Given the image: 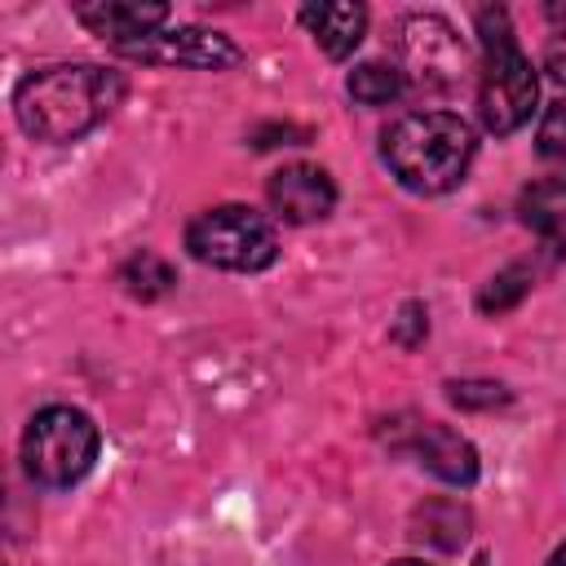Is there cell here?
Listing matches in <instances>:
<instances>
[{"label": "cell", "instance_id": "1", "mask_svg": "<svg viewBox=\"0 0 566 566\" xmlns=\"http://www.w3.org/2000/svg\"><path fill=\"white\" fill-rule=\"evenodd\" d=\"M124 102V75L111 66H44L13 93V115L35 142H75Z\"/></svg>", "mask_w": 566, "mask_h": 566}, {"label": "cell", "instance_id": "2", "mask_svg": "<svg viewBox=\"0 0 566 566\" xmlns=\"http://www.w3.org/2000/svg\"><path fill=\"white\" fill-rule=\"evenodd\" d=\"M473 128L451 111H411L380 133V155L389 172L416 195L451 190L473 159Z\"/></svg>", "mask_w": 566, "mask_h": 566}, {"label": "cell", "instance_id": "3", "mask_svg": "<svg viewBox=\"0 0 566 566\" xmlns=\"http://www.w3.org/2000/svg\"><path fill=\"white\" fill-rule=\"evenodd\" d=\"M97 460V424L75 407H44L22 433V469L35 486L62 491Z\"/></svg>", "mask_w": 566, "mask_h": 566}, {"label": "cell", "instance_id": "4", "mask_svg": "<svg viewBox=\"0 0 566 566\" xmlns=\"http://www.w3.org/2000/svg\"><path fill=\"white\" fill-rule=\"evenodd\" d=\"M186 248L195 261L217 270H265L279 256V234L256 208L221 203L186 226Z\"/></svg>", "mask_w": 566, "mask_h": 566}, {"label": "cell", "instance_id": "5", "mask_svg": "<svg viewBox=\"0 0 566 566\" xmlns=\"http://www.w3.org/2000/svg\"><path fill=\"white\" fill-rule=\"evenodd\" d=\"M539 97V80L531 71V62L517 53V44H495L486 49V66L478 80V115L491 133H513L531 119Z\"/></svg>", "mask_w": 566, "mask_h": 566}, {"label": "cell", "instance_id": "6", "mask_svg": "<svg viewBox=\"0 0 566 566\" xmlns=\"http://www.w3.org/2000/svg\"><path fill=\"white\" fill-rule=\"evenodd\" d=\"M124 57L155 62V66H199V71H221L234 66L243 53L234 40L203 31V27H177V31H150L133 44H119Z\"/></svg>", "mask_w": 566, "mask_h": 566}, {"label": "cell", "instance_id": "7", "mask_svg": "<svg viewBox=\"0 0 566 566\" xmlns=\"http://www.w3.org/2000/svg\"><path fill=\"white\" fill-rule=\"evenodd\" d=\"M398 35H402V53H407V62L420 71V80H429V84H447V80L460 75V66H464V49H460L451 22H442L438 13L407 18Z\"/></svg>", "mask_w": 566, "mask_h": 566}, {"label": "cell", "instance_id": "8", "mask_svg": "<svg viewBox=\"0 0 566 566\" xmlns=\"http://www.w3.org/2000/svg\"><path fill=\"white\" fill-rule=\"evenodd\" d=\"M265 195H270L274 212H279L283 221H292V226L323 221V217L332 212V203H336L332 177H327L323 168H314V164H287V168H279V172L270 177Z\"/></svg>", "mask_w": 566, "mask_h": 566}, {"label": "cell", "instance_id": "9", "mask_svg": "<svg viewBox=\"0 0 566 566\" xmlns=\"http://www.w3.org/2000/svg\"><path fill=\"white\" fill-rule=\"evenodd\" d=\"M411 455L429 469V473H438L442 482H451V486H469L473 478H478V451H473V442L469 438H460L455 429H447V424H416V433H411Z\"/></svg>", "mask_w": 566, "mask_h": 566}, {"label": "cell", "instance_id": "10", "mask_svg": "<svg viewBox=\"0 0 566 566\" xmlns=\"http://www.w3.org/2000/svg\"><path fill=\"white\" fill-rule=\"evenodd\" d=\"M75 18H80L93 35H102V40H111V44L119 49V44H133V40L159 31V22L168 18V4L102 0V4H75Z\"/></svg>", "mask_w": 566, "mask_h": 566}, {"label": "cell", "instance_id": "11", "mask_svg": "<svg viewBox=\"0 0 566 566\" xmlns=\"http://www.w3.org/2000/svg\"><path fill=\"white\" fill-rule=\"evenodd\" d=\"M301 22L318 40L327 57H349L367 31V9L363 4H305Z\"/></svg>", "mask_w": 566, "mask_h": 566}, {"label": "cell", "instance_id": "12", "mask_svg": "<svg viewBox=\"0 0 566 566\" xmlns=\"http://www.w3.org/2000/svg\"><path fill=\"white\" fill-rule=\"evenodd\" d=\"M522 221L553 248H566V177H544L531 181L517 199Z\"/></svg>", "mask_w": 566, "mask_h": 566}, {"label": "cell", "instance_id": "13", "mask_svg": "<svg viewBox=\"0 0 566 566\" xmlns=\"http://www.w3.org/2000/svg\"><path fill=\"white\" fill-rule=\"evenodd\" d=\"M416 539L438 544V548H460L469 535V513L460 504H424L416 513Z\"/></svg>", "mask_w": 566, "mask_h": 566}, {"label": "cell", "instance_id": "14", "mask_svg": "<svg viewBox=\"0 0 566 566\" xmlns=\"http://www.w3.org/2000/svg\"><path fill=\"white\" fill-rule=\"evenodd\" d=\"M402 93V71L385 66V62H363L349 75V97L363 106H389Z\"/></svg>", "mask_w": 566, "mask_h": 566}, {"label": "cell", "instance_id": "15", "mask_svg": "<svg viewBox=\"0 0 566 566\" xmlns=\"http://www.w3.org/2000/svg\"><path fill=\"white\" fill-rule=\"evenodd\" d=\"M119 283H124L128 296H137V301H155V296H164V292L172 287V270H168V261H159L155 252H137L133 261H124Z\"/></svg>", "mask_w": 566, "mask_h": 566}, {"label": "cell", "instance_id": "16", "mask_svg": "<svg viewBox=\"0 0 566 566\" xmlns=\"http://www.w3.org/2000/svg\"><path fill=\"white\" fill-rule=\"evenodd\" d=\"M526 283H531V274H526L522 265H509V270H500V274H495L486 287H482L478 305H482L486 314H504L509 305H517V301H522Z\"/></svg>", "mask_w": 566, "mask_h": 566}, {"label": "cell", "instance_id": "17", "mask_svg": "<svg viewBox=\"0 0 566 566\" xmlns=\"http://www.w3.org/2000/svg\"><path fill=\"white\" fill-rule=\"evenodd\" d=\"M535 142H539V155H544V159H553V164L566 168V102H557V106L544 111Z\"/></svg>", "mask_w": 566, "mask_h": 566}, {"label": "cell", "instance_id": "18", "mask_svg": "<svg viewBox=\"0 0 566 566\" xmlns=\"http://www.w3.org/2000/svg\"><path fill=\"white\" fill-rule=\"evenodd\" d=\"M451 402H460V407H495V402H504V389L500 385H451Z\"/></svg>", "mask_w": 566, "mask_h": 566}, {"label": "cell", "instance_id": "19", "mask_svg": "<svg viewBox=\"0 0 566 566\" xmlns=\"http://www.w3.org/2000/svg\"><path fill=\"white\" fill-rule=\"evenodd\" d=\"M548 75L566 88V35H557V40L548 44Z\"/></svg>", "mask_w": 566, "mask_h": 566}, {"label": "cell", "instance_id": "20", "mask_svg": "<svg viewBox=\"0 0 566 566\" xmlns=\"http://www.w3.org/2000/svg\"><path fill=\"white\" fill-rule=\"evenodd\" d=\"M548 566H566V544H562V548H557V553L548 557Z\"/></svg>", "mask_w": 566, "mask_h": 566}, {"label": "cell", "instance_id": "21", "mask_svg": "<svg viewBox=\"0 0 566 566\" xmlns=\"http://www.w3.org/2000/svg\"><path fill=\"white\" fill-rule=\"evenodd\" d=\"M394 566H424V562H394Z\"/></svg>", "mask_w": 566, "mask_h": 566}]
</instances>
